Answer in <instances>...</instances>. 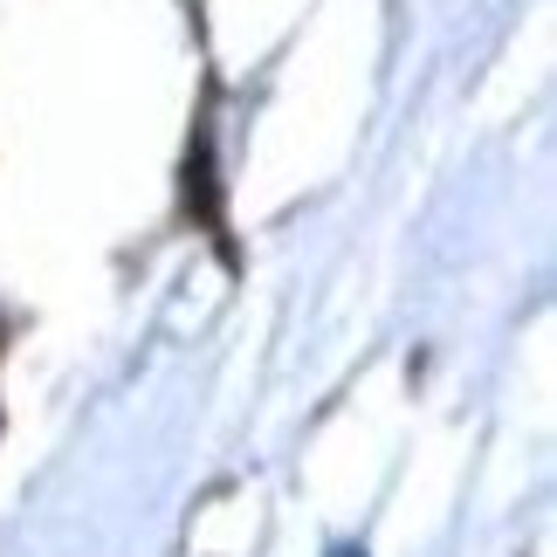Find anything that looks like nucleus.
<instances>
[{"instance_id":"1","label":"nucleus","mask_w":557,"mask_h":557,"mask_svg":"<svg viewBox=\"0 0 557 557\" xmlns=\"http://www.w3.org/2000/svg\"><path fill=\"white\" fill-rule=\"evenodd\" d=\"M331 557H366V550H331Z\"/></svg>"}]
</instances>
